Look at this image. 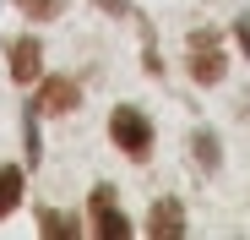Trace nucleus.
Wrapping results in <instances>:
<instances>
[{
	"mask_svg": "<svg viewBox=\"0 0 250 240\" xmlns=\"http://www.w3.org/2000/svg\"><path fill=\"white\" fill-rule=\"evenodd\" d=\"M109 137L120 142L125 158H147V153H152V126H147V115L131 109V104H120V109L109 115Z\"/></svg>",
	"mask_w": 250,
	"mask_h": 240,
	"instance_id": "nucleus-1",
	"label": "nucleus"
},
{
	"mask_svg": "<svg viewBox=\"0 0 250 240\" xmlns=\"http://www.w3.org/2000/svg\"><path fill=\"white\" fill-rule=\"evenodd\" d=\"M87 208H93V235L98 240H125V235H131V224H125V213H120V202H114L109 186H98L87 196Z\"/></svg>",
	"mask_w": 250,
	"mask_h": 240,
	"instance_id": "nucleus-3",
	"label": "nucleus"
},
{
	"mask_svg": "<svg viewBox=\"0 0 250 240\" xmlns=\"http://www.w3.org/2000/svg\"><path fill=\"white\" fill-rule=\"evenodd\" d=\"M76 104H82V93H76L71 76H49L44 93L33 98V115H65V109H76Z\"/></svg>",
	"mask_w": 250,
	"mask_h": 240,
	"instance_id": "nucleus-4",
	"label": "nucleus"
},
{
	"mask_svg": "<svg viewBox=\"0 0 250 240\" xmlns=\"http://www.w3.org/2000/svg\"><path fill=\"white\" fill-rule=\"evenodd\" d=\"M22 186H27V175H22L17 164H0V218H6V213H17Z\"/></svg>",
	"mask_w": 250,
	"mask_h": 240,
	"instance_id": "nucleus-7",
	"label": "nucleus"
},
{
	"mask_svg": "<svg viewBox=\"0 0 250 240\" xmlns=\"http://www.w3.org/2000/svg\"><path fill=\"white\" fill-rule=\"evenodd\" d=\"M223 71H229V60H223L218 33H212V27H201V33L190 38V76H196L201 88H212V82H223Z\"/></svg>",
	"mask_w": 250,
	"mask_h": 240,
	"instance_id": "nucleus-2",
	"label": "nucleus"
},
{
	"mask_svg": "<svg viewBox=\"0 0 250 240\" xmlns=\"http://www.w3.org/2000/svg\"><path fill=\"white\" fill-rule=\"evenodd\" d=\"M6 60H11V76H17V82H33L38 66H44V44H38V38H11V44H6Z\"/></svg>",
	"mask_w": 250,
	"mask_h": 240,
	"instance_id": "nucleus-6",
	"label": "nucleus"
},
{
	"mask_svg": "<svg viewBox=\"0 0 250 240\" xmlns=\"http://www.w3.org/2000/svg\"><path fill=\"white\" fill-rule=\"evenodd\" d=\"M98 11H109V17H120V11H131V0H93Z\"/></svg>",
	"mask_w": 250,
	"mask_h": 240,
	"instance_id": "nucleus-12",
	"label": "nucleus"
},
{
	"mask_svg": "<svg viewBox=\"0 0 250 240\" xmlns=\"http://www.w3.org/2000/svg\"><path fill=\"white\" fill-rule=\"evenodd\" d=\"M38 235H44V240H71V235H76V224H71L65 213L44 208V213H38Z\"/></svg>",
	"mask_w": 250,
	"mask_h": 240,
	"instance_id": "nucleus-8",
	"label": "nucleus"
},
{
	"mask_svg": "<svg viewBox=\"0 0 250 240\" xmlns=\"http://www.w3.org/2000/svg\"><path fill=\"white\" fill-rule=\"evenodd\" d=\"M17 11H27L33 22H55L65 11V0H17Z\"/></svg>",
	"mask_w": 250,
	"mask_h": 240,
	"instance_id": "nucleus-9",
	"label": "nucleus"
},
{
	"mask_svg": "<svg viewBox=\"0 0 250 240\" xmlns=\"http://www.w3.org/2000/svg\"><path fill=\"white\" fill-rule=\"evenodd\" d=\"M147 235H152V240H180V235H185V208L174 202V196L152 202V213H147Z\"/></svg>",
	"mask_w": 250,
	"mask_h": 240,
	"instance_id": "nucleus-5",
	"label": "nucleus"
},
{
	"mask_svg": "<svg viewBox=\"0 0 250 240\" xmlns=\"http://www.w3.org/2000/svg\"><path fill=\"white\" fill-rule=\"evenodd\" d=\"M190 153L201 158V169H218V137H212V131H196V142H190Z\"/></svg>",
	"mask_w": 250,
	"mask_h": 240,
	"instance_id": "nucleus-10",
	"label": "nucleus"
},
{
	"mask_svg": "<svg viewBox=\"0 0 250 240\" xmlns=\"http://www.w3.org/2000/svg\"><path fill=\"white\" fill-rule=\"evenodd\" d=\"M234 38H239V49H245V60H250V17L234 22Z\"/></svg>",
	"mask_w": 250,
	"mask_h": 240,
	"instance_id": "nucleus-11",
	"label": "nucleus"
}]
</instances>
